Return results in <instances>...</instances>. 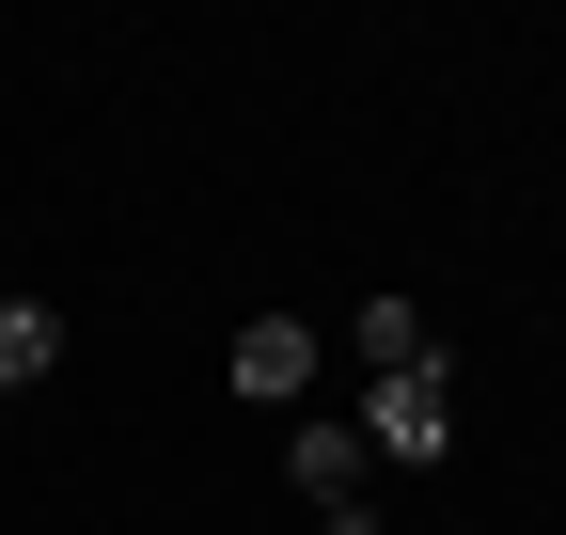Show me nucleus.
Returning <instances> with one entry per match:
<instances>
[{
    "instance_id": "1",
    "label": "nucleus",
    "mask_w": 566,
    "mask_h": 535,
    "mask_svg": "<svg viewBox=\"0 0 566 535\" xmlns=\"http://www.w3.org/2000/svg\"><path fill=\"white\" fill-rule=\"evenodd\" d=\"M363 457H409V473H424V457H457V378H441V363L378 378V394H363Z\"/></svg>"
},
{
    "instance_id": "2",
    "label": "nucleus",
    "mask_w": 566,
    "mask_h": 535,
    "mask_svg": "<svg viewBox=\"0 0 566 535\" xmlns=\"http://www.w3.org/2000/svg\"><path fill=\"white\" fill-rule=\"evenodd\" d=\"M221 363H237V394H252V410H300V394H315V331H300V315H252Z\"/></svg>"
},
{
    "instance_id": "3",
    "label": "nucleus",
    "mask_w": 566,
    "mask_h": 535,
    "mask_svg": "<svg viewBox=\"0 0 566 535\" xmlns=\"http://www.w3.org/2000/svg\"><path fill=\"white\" fill-rule=\"evenodd\" d=\"M283 473L315 489V520H331V504H363V426H283Z\"/></svg>"
},
{
    "instance_id": "4",
    "label": "nucleus",
    "mask_w": 566,
    "mask_h": 535,
    "mask_svg": "<svg viewBox=\"0 0 566 535\" xmlns=\"http://www.w3.org/2000/svg\"><path fill=\"white\" fill-rule=\"evenodd\" d=\"M48 378H63V315H48V300H0V410L48 394Z\"/></svg>"
},
{
    "instance_id": "5",
    "label": "nucleus",
    "mask_w": 566,
    "mask_h": 535,
    "mask_svg": "<svg viewBox=\"0 0 566 535\" xmlns=\"http://www.w3.org/2000/svg\"><path fill=\"white\" fill-rule=\"evenodd\" d=\"M346 347L378 378H409V363H441V331H424V300H346Z\"/></svg>"
},
{
    "instance_id": "6",
    "label": "nucleus",
    "mask_w": 566,
    "mask_h": 535,
    "mask_svg": "<svg viewBox=\"0 0 566 535\" xmlns=\"http://www.w3.org/2000/svg\"><path fill=\"white\" fill-rule=\"evenodd\" d=\"M315 535H378V504H331V520H315Z\"/></svg>"
},
{
    "instance_id": "7",
    "label": "nucleus",
    "mask_w": 566,
    "mask_h": 535,
    "mask_svg": "<svg viewBox=\"0 0 566 535\" xmlns=\"http://www.w3.org/2000/svg\"><path fill=\"white\" fill-rule=\"evenodd\" d=\"M0 426H17V410H0Z\"/></svg>"
}]
</instances>
